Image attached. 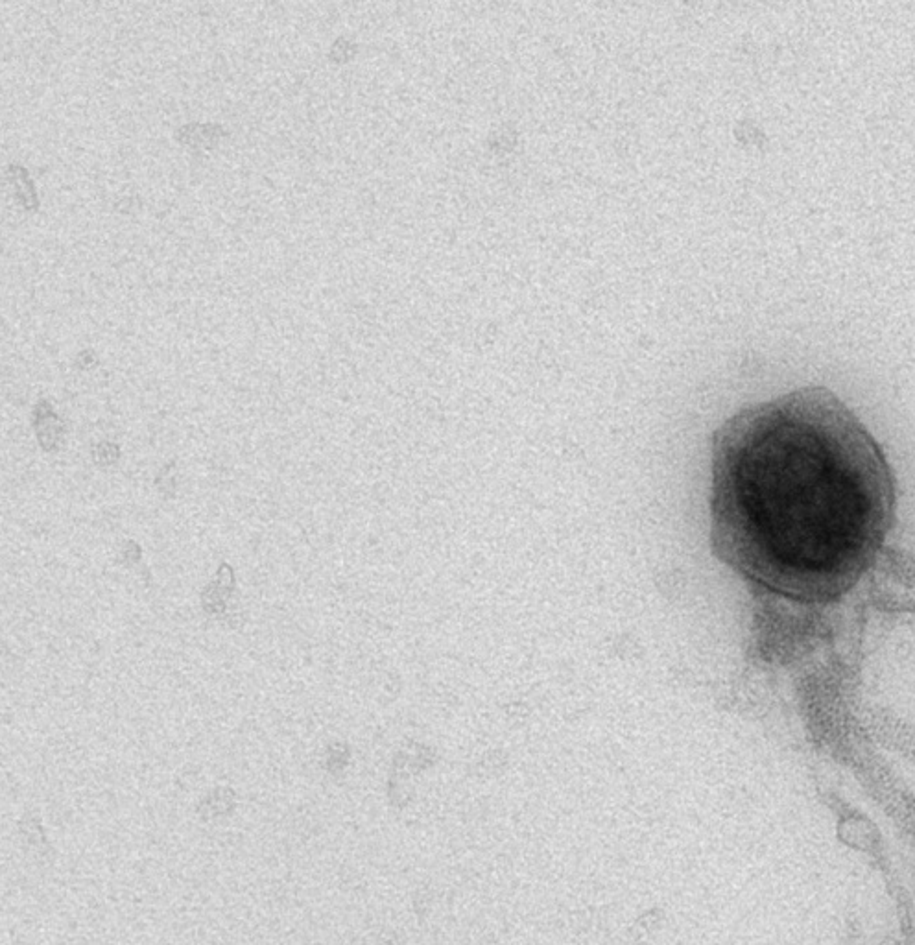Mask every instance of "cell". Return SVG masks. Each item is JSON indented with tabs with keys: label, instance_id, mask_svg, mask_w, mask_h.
Returning a JSON list of instances; mask_svg holds the SVG:
<instances>
[{
	"label": "cell",
	"instance_id": "obj_8",
	"mask_svg": "<svg viewBox=\"0 0 915 945\" xmlns=\"http://www.w3.org/2000/svg\"><path fill=\"white\" fill-rule=\"evenodd\" d=\"M355 50L357 47L347 37H336L327 50V58L333 63H345L353 58Z\"/></svg>",
	"mask_w": 915,
	"mask_h": 945
},
{
	"label": "cell",
	"instance_id": "obj_7",
	"mask_svg": "<svg viewBox=\"0 0 915 945\" xmlns=\"http://www.w3.org/2000/svg\"><path fill=\"white\" fill-rule=\"evenodd\" d=\"M120 445L115 442H98L93 445V460L96 466H115L120 460Z\"/></svg>",
	"mask_w": 915,
	"mask_h": 945
},
{
	"label": "cell",
	"instance_id": "obj_3",
	"mask_svg": "<svg viewBox=\"0 0 915 945\" xmlns=\"http://www.w3.org/2000/svg\"><path fill=\"white\" fill-rule=\"evenodd\" d=\"M32 427L36 432L39 447L47 453H56L63 447L67 427L60 416V412L52 405L47 397H41L32 412Z\"/></svg>",
	"mask_w": 915,
	"mask_h": 945
},
{
	"label": "cell",
	"instance_id": "obj_11",
	"mask_svg": "<svg viewBox=\"0 0 915 945\" xmlns=\"http://www.w3.org/2000/svg\"><path fill=\"white\" fill-rule=\"evenodd\" d=\"M74 364L80 368V370H91L95 368L98 364V355H96L95 349H82L76 359H74Z\"/></svg>",
	"mask_w": 915,
	"mask_h": 945
},
{
	"label": "cell",
	"instance_id": "obj_5",
	"mask_svg": "<svg viewBox=\"0 0 915 945\" xmlns=\"http://www.w3.org/2000/svg\"><path fill=\"white\" fill-rule=\"evenodd\" d=\"M6 178L12 187L15 204L19 205L24 213L36 215L41 207V200H39L36 181L32 178L30 170L21 163H10L6 167Z\"/></svg>",
	"mask_w": 915,
	"mask_h": 945
},
{
	"label": "cell",
	"instance_id": "obj_1",
	"mask_svg": "<svg viewBox=\"0 0 915 945\" xmlns=\"http://www.w3.org/2000/svg\"><path fill=\"white\" fill-rule=\"evenodd\" d=\"M895 506L882 447L827 388L744 408L714 434V554L764 593L842 599L877 562Z\"/></svg>",
	"mask_w": 915,
	"mask_h": 945
},
{
	"label": "cell",
	"instance_id": "obj_4",
	"mask_svg": "<svg viewBox=\"0 0 915 945\" xmlns=\"http://www.w3.org/2000/svg\"><path fill=\"white\" fill-rule=\"evenodd\" d=\"M235 584H237V578H235V569L229 565L227 562L220 563L216 575H214L211 584L203 587L202 591V608L205 613L209 615H214V617H222L226 615L227 611V602L231 599L233 591H235Z\"/></svg>",
	"mask_w": 915,
	"mask_h": 945
},
{
	"label": "cell",
	"instance_id": "obj_6",
	"mask_svg": "<svg viewBox=\"0 0 915 945\" xmlns=\"http://www.w3.org/2000/svg\"><path fill=\"white\" fill-rule=\"evenodd\" d=\"M178 484V462L170 460L168 464L159 469V473L155 477V488L161 493V497L172 499L178 491Z\"/></svg>",
	"mask_w": 915,
	"mask_h": 945
},
{
	"label": "cell",
	"instance_id": "obj_9",
	"mask_svg": "<svg viewBox=\"0 0 915 945\" xmlns=\"http://www.w3.org/2000/svg\"><path fill=\"white\" fill-rule=\"evenodd\" d=\"M141 558H143L141 545H139L137 541H133V539H126L124 545H122V549H120L119 562L122 563V565H126V567H131V565H137V563L141 562Z\"/></svg>",
	"mask_w": 915,
	"mask_h": 945
},
{
	"label": "cell",
	"instance_id": "obj_2",
	"mask_svg": "<svg viewBox=\"0 0 915 945\" xmlns=\"http://www.w3.org/2000/svg\"><path fill=\"white\" fill-rule=\"evenodd\" d=\"M229 137V130L218 122H185L174 130V141L192 154H209Z\"/></svg>",
	"mask_w": 915,
	"mask_h": 945
},
{
	"label": "cell",
	"instance_id": "obj_10",
	"mask_svg": "<svg viewBox=\"0 0 915 945\" xmlns=\"http://www.w3.org/2000/svg\"><path fill=\"white\" fill-rule=\"evenodd\" d=\"M141 205H143L141 204V198L137 194H126V196H120L113 207L120 215H133L141 209Z\"/></svg>",
	"mask_w": 915,
	"mask_h": 945
}]
</instances>
